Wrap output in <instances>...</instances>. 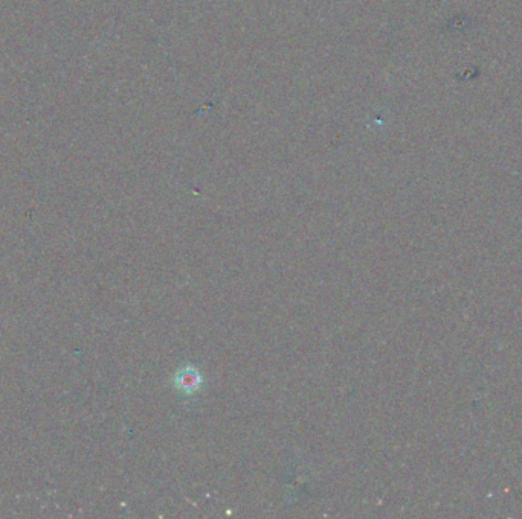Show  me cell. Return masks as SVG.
Masks as SVG:
<instances>
[{
  "mask_svg": "<svg viewBox=\"0 0 522 519\" xmlns=\"http://www.w3.org/2000/svg\"><path fill=\"white\" fill-rule=\"evenodd\" d=\"M201 384H204V378H201L199 370L192 366H183L174 375V387L185 396L197 393Z\"/></svg>",
  "mask_w": 522,
  "mask_h": 519,
  "instance_id": "cell-1",
  "label": "cell"
}]
</instances>
